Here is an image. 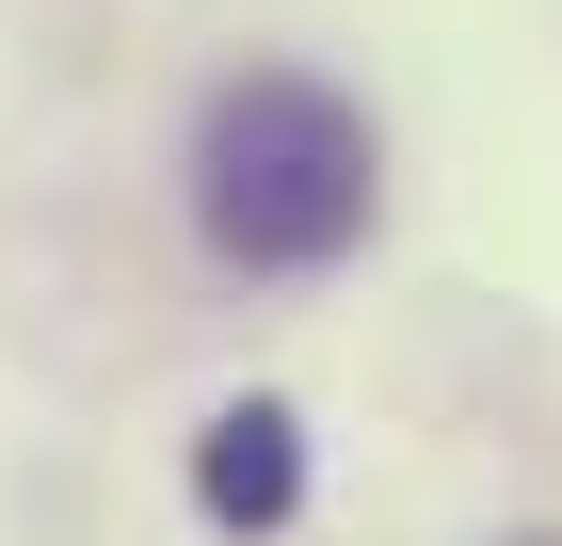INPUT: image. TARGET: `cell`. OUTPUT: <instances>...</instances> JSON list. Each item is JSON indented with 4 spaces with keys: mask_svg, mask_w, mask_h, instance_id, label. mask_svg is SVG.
Returning a JSON list of instances; mask_svg holds the SVG:
<instances>
[{
    "mask_svg": "<svg viewBox=\"0 0 562 546\" xmlns=\"http://www.w3.org/2000/svg\"><path fill=\"white\" fill-rule=\"evenodd\" d=\"M193 225L241 274H322L370 242V113L305 65H241L193 113Z\"/></svg>",
    "mask_w": 562,
    "mask_h": 546,
    "instance_id": "6da1fadb",
    "label": "cell"
},
{
    "mask_svg": "<svg viewBox=\"0 0 562 546\" xmlns=\"http://www.w3.org/2000/svg\"><path fill=\"white\" fill-rule=\"evenodd\" d=\"M193 514H210V531H290V514H305L290 402H225V419L193 434Z\"/></svg>",
    "mask_w": 562,
    "mask_h": 546,
    "instance_id": "7a4b0ae2",
    "label": "cell"
}]
</instances>
